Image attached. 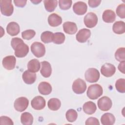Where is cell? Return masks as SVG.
I'll return each instance as SVG.
<instances>
[{
  "instance_id": "obj_1",
  "label": "cell",
  "mask_w": 125,
  "mask_h": 125,
  "mask_svg": "<svg viewBox=\"0 0 125 125\" xmlns=\"http://www.w3.org/2000/svg\"><path fill=\"white\" fill-rule=\"evenodd\" d=\"M11 45L15 50V55L17 57H25L29 52L28 46L24 43L22 40L19 38H14L11 41Z\"/></svg>"
},
{
  "instance_id": "obj_2",
  "label": "cell",
  "mask_w": 125,
  "mask_h": 125,
  "mask_svg": "<svg viewBox=\"0 0 125 125\" xmlns=\"http://www.w3.org/2000/svg\"><path fill=\"white\" fill-rule=\"evenodd\" d=\"M103 93L102 87L99 84L90 85L87 90V96L90 99L96 100L100 97Z\"/></svg>"
},
{
  "instance_id": "obj_3",
  "label": "cell",
  "mask_w": 125,
  "mask_h": 125,
  "mask_svg": "<svg viewBox=\"0 0 125 125\" xmlns=\"http://www.w3.org/2000/svg\"><path fill=\"white\" fill-rule=\"evenodd\" d=\"M0 11L2 15L5 16H10L13 13L14 7L11 0H0Z\"/></svg>"
},
{
  "instance_id": "obj_4",
  "label": "cell",
  "mask_w": 125,
  "mask_h": 125,
  "mask_svg": "<svg viewBox=\"0 0 125 125\" xmlns=\"http://www.w3.org/2000/svg\"><path fill=\"white\" fill-rule=\"evenodd\" d=\"M31 51L35 56L41 58L43 57L45 53V47L41 42H36L31 44Z\"/></svg>"
},
{
  "instance_id": "obj_5",
  "label": "cell",
  "mask_w": 125,
  "mask_h": 125,
  "mask_svg": "<svg viewBox=\"0 0 125 125\" xmlns=\"http://www.w3.org/2000/svg\"><path fill=\"white\" fill-rule=\"evenodd\" d=\"M100 73L95 68H88L85 72L84 77L86 81L89 83L97 82L100 78Z\"/></svg>"
},
{
  "instance_id": "obj_6",
  "label": "cell",
  "mask_w": 125,
  "mask_h": 125,
  "mask_svg": "<svg viewBox=\"0 0 125 125\" xmlns=\"http://www.w3.org/2000/svg\"><path fill=\"white\" fill-rule=\"evenodd\" d=\"M72 88L74 93L77 94H81L85 91L86 84L83 80L78 78L74 81Z\"/></svg>"
},
{
  "instance_id": "obj_7",
  "label": "cell",
  "mask_w": 125,
  "mask_h": 125,
  "mask_svg": "<svg viewBox=\"0 0 125 125\" xmlns=\"http://www.w3.org/2000/svg\"><path fill=\"white\" fill-rule=\"evenodd\" d=\"M29 101L24 97H21L17 98L14 102V106L15 109L19 112H22L25 110L28 106Z\"/></svg>"
},
{
  "instance_id": "obj_8",
  "label": "cell",
  "mask_w": 125,
  "mask_h": 125,
  "mask_svg": "<svg viewBox=\"0 0 125 125\" xmlns=\"http://www.w3.org/2000/svg\"><path fill=\"white\" fill-rule=\"evenodd\" d=\"M98 20V17L95 13L89 12L84 16L83 21L85 25L87 27L93 28L97 24Z\"/></svg>"
},
{
  "instance_id": "obj_9",
  "label": "cell",
  "mask_w": 125,
  "mask_h": 125,
  "mask_svg": "<svg viewBox=\"0 0 125 125\" xmlns=\"http://www.w3.org/2000/svg\"><path fill=\"white\" fill-rule=\"evenodd\" d=\"M97 104L100 109L105 111L111 108L112 103L111 100L109 97L107 96H103L98 100Z\"/></svg>"
},
{
  "instance_id": "obj_10",
  "label": "cell",
  "mask_w": 125,
  "mask_h": 125,
  "mask_svg": "<svg viewBox=\"0 0 125 125\" xmlns=\"http://www.w3.org/2000/svg\"><path fill=\"white\" fill-rule=\"evenodd\" d=\"M116 71L115 66L111 63H105L103 64L101 68L102 74L106 77H110L112 76Z\"/></svg>"
},
{
  "instance_id": "obj_11",
  "label": "cell",
  "mask_w": 125,
  "mask_h": 125,
  "mask_svg": "<svg viewBox=\"0 0 125 125\" xmlns=\"http://www.w3.org/2000/svg\"><path fill=\"white\" fill-rule=\"evenodd\" d=\"M45 99L41 96H37L34 97L31 102L32 107L35 110L42 109L45 106Z\"/></svg>"
},
{
  "instance_id": "obj_12",
  "label": "cell",
  "mask_w": 125,
  "mask_h": 125,
  "mask_svg": "<svg viewBox=\"0 0 125 125\" xmlns=\"http://www.w3.org/2000/svg\"><path fill=\"white\" fill-rule=\"evenodd\" d=\"M91 36V31L90 30L86 28L80 29L76 36V40L78 42L83 43L86 42Z\"/></svg>"
},
{
  "instance_id": "obj_13",
  "label": "cell",
  "mask_w": 125,
  "mask_h": 125,
  "mask_svg": "<svg viewBox=\"0 0 125 125\" xmlns=\"http://www.w3.org/2000/svg\"><path fill=\"white\" fill-rule=\"evenodd\" d=\"M16 59L14 56H8L4 57L2 62L3 66L5 69L10 70L13 69L16 65Z\"/></svg>"
},
{
  "instance_id": "obj_14",
  "label": "cell",
  "mask_w": 125,
  "mask_h": 125,
  "mask_svg": "<svg viewBox=\"0 0 125 125\" xmlns=\"http://www.w3.org/2000/svg\"><path fill=\"white\" fill-rule=\"evenodd\" d=\"M87 6L86 4L81 1L75 3L73 6V10L75 13L78 15H84L87 11Z\"/></svg>"
},
{
  "instance_id": "obj_15",
  "label": "cell",
  "mask_w": 125,
  "mask_h": 125,
  "mask_svg": "<svg viewBox=\"0 0 125 125\" xmlns=\"http://www.w3.org/2000/svg\"><path fill=\"white\" fill-rule=\"evenodd\" d=\"M6 31L10 36L17 35L20 31V27L18 23L15 21L9 22L6 27Z\"/></svg>"
},
{
  "instance_id": "obj_16",
  "label": "cell",
  "mask_w": 125,
  "mask_h": 125,
  "mask_svg": "<svg viewBox=\"0 0 125 125\" xmlns=\"http://www.w3.org/2000/svg\"><path fill=\"white\" fill-rule=\"evenodd\" d=\"M36 73L31 72L29 70L25 71L22 75L23 82L28 84H31L34 83L36 80Z\"/></svg>"
},
{
  "instance_id": "obj_17",
  "label": "cell",
  "mask_w": 125,
  "mask_h": 125,
  "mask_svg": "<svg viewBox=\"0 0 125 125\" xmlns=\"http://www.w3.org/2000/svg\"><path fill=\"white\" fill-rule=\"evenodd\" d=\"M41 74L45 78L49 77L52 73V68L50 63L47 61H43L41 62Z\"/></svg>"
},
{
  "instance_id": "obj_18",
  "label": "cell",
  "mask_w": 125,
  "mask_h": 125,
  "mask_svg": "<svg viewBox=\"0 0 125 125\" xmlns=\"http://www.w3.org/2000/svg\"><path fill=\"white\" fill-rule=\"evenodd\" d=\"M63 29L65 33L72 35L77 31V26L75 22L71 21H66L63 24Z\"/></svg>"
},
{
  "instance_id": "obj_19",
  "label": "cell",
  "mask_w": 125,
  "mask_h": 125,
  "mask_svg": "<svg viewBox=\"0 0 125 125\" xmlns=\"http://www.w3.org/2000/svg\"><path fill=\"white\" fill-rule=\"evenodd\" d=\"M52 86L51 84L46 82H41L38 85V90L40 94L47 95L52 92Z\"/></svg>"
},
{
  "instance_id": "obj_20",
  "label": "cell",
  "mask_w": 125,
  "mask_h": 125,
  "mask_svg": "<svg viewBox=\"0 0 125 125\" xmlns=\"http://www.w3.org/2000/svg\"><path fill=\"white\" fill-rule=\"evenodd\" d=\"M62 22V18L56 13H52L48 17V23L49 25L52 27H56Z\"/></svg>"
},
{
  "instance_id": "obj_21",
  "label": "cell",
  "mask_w": 125,
  "mask_h": 125,
  "mask_svg": "<svg viewBox=\"0 0 125 125\" xmlns=\"http://www.w3.org/2000/svg\"><path fill=\"white\" fill-rule=\"evenodd\" d=\"M101 122L103 125H112L115 122V118L112 114L105 113L102 116Z\"/></svg>"
},
{
  "instance_id": "obj_22",
  "label": "cell",
  "mask_w": 125,
  "mask_h": 125,
  "mask_svg": "<svg viewBox=\"0 0 125 125\" xmlns=\"http://www.w3.org/2000/svg\"><path fill=\"white\" fill-rule=\"evenodd\" d=\"M102 18L104 22L106 23H112L116 19V14L112 10L107 9L103 12Z\"/></svg>"
},
{
  "instance_id": "obj_23",
  "label": "cell",
  "mask_w": 125,
  "mask_h": 125,
  "mask_svg": "<svg viewBox=\"0 0 125 125\" xmlns=\"http://www.w3.org/2000/svg\"><path fill=\"white\" fill-rule=\"evenodd\" d=\"M83 109L86 114L90 115L93 114L96 111L97 107L94 103L91 101H88L83 104Z\"/></svg>"
},
{
  "instance_id": "obj_24",
  "label": "cell",
  "mask_w": 125,
  "mask_h": 125,
  "mask_svg": "<svg viewBox=\"0 0 125 125\" xmlns=\"http://www.w3.org/2000/svg\"><path fill=\"white\" fill-rule=\"evenodd\" d=\"M113 31L117 34H122L125 32V23L123 21H116L112 26Z\"/></svg>"
},
{
  "instance_id": "obj_25",
  "label": "cell",
  "mask_w": 125,
  "mask_h": 125,
  "mask_svg": "<svg viewBox=\"0 0 125 125\" xmlns=\"http://www.w3.org/2000/svg\"><path fill=\"white\" fill-rule=\"evenodd\" d=\"M40 63L37 59H32L27 64L28 70L33 73L38 72L40 69Z\"/></svg>"
},
{
  "instance_id": "obj_26",
  "label": "cell",
  "mask_w": 125,
  "mask_h": 125,
  "mask_svg": "<svg viewBox=\"0 0 125 125\" xmlns=\"http://www.w3.org/2000/svg\"><path fill=\"white\" fill-rule=\"evenodd\" d=\"M21 121L23 125H31L33 122V116L29 112H23L21 115Z\"/></svg>"
},
{
  "instance_id": "obj_27",
  "label": "cell",
  "mask_w": 125,
  "mask_h": 125,
  "mask_svg": "<svg viewBox=\"0 0 125 125\" xmlns=\"http://www.w3.org/2000/svg\"><path fill=\"white\" fill-rule=\"evenodd\" d=\"M47 105L50 110L56 111L60 108L61 102L60 100L57 98H52L48 101Z\"/></svg>"
},
{
  "instance_id": "obj_28",
  "label": "cell",
  "mask_w": 125,
  "mask_h": 125,
  "mask_svg": "<svg viewBox=\"0 0 125 125\" xmlns=\"http://www.w3.org/2000/svg\"><path fill=\"white\" fill-rule=\"evenodd\" d=\"M43 3L46 10L49 12H51L56 8L58 1L56 0H44Z\"/></svg>"
},
{
  "instance_id": "obj_29",
  "label": "cell",
  "mask_w": 125,
  "mask_h": 125,
  "mask_svg": "<svg viewBox=\"0 0 125 125\" xmlns=\"http://www.w3.org/2000/svg\"><path fill=\"white\" fill-rule=\"evenodd\" d=\"M53 32L49 31H46L42 32L41 36V41L45 43H48L53 42Z\"/></svg>"
},
{
  "instance_id": "obj_30",
  "label": "cell",
  "mask_w": 125,
  "mask_h": 125,
  "mask_svg": "<svg viewBox=\"0 0 125 125\" xmlns=\"http://www.w3.org/2000/svg\"><path fill=\"white\" fill-rule=\"evenodd\" d=\"M65 35L62 32H56L53 34V42L57 44H61L65 41Z\"/></svg>"
},
{
  "instance_id": "obj_31",
  "label": "cell",
  "mask_w": 125,
  "mask_h": 125,
  "mask_svg": "<svg viewBox=\"0 0 125 125\" xmlns=\"http://www.w3.org/2000/svg\"><path fill=\"white\" fill-rule=\"evenodd\" d=\"M65 117L66 120L68 122L72 123L77 120L78 114L75 110L73 109H70L66 111L65 114Z\"/></svg>"
},
{
  "instance_id": "obj_32",
  "label": "cell",
  "mask_w": 125,
  "mask_h": 125,
  "mask_svg": "<svg viewBox=\"0 0 125 125\" xmlns=\"http://www.w3.org/2000/svg\"><path fill=\"white\" fill-rule=\"evenodd\" d=\"M115 58L119 62L124 61L125 60V48L124 47L118 48L115 53Z\"/></svg>"
},
{
  "instance_id": "obj_33",
  "label": "cell",
  "mask_w": 125,
  "mask_h": 125,
  "mask_svg": "<svg viewBox=\"0 0 125 125\" xmlns=\"http://www.w3.org/2000/svg\"><path fill=\"white\" fill-rule=\"evenodd\" d=\"M125 80L124 79H119L117 80L115 83V87L117 90L122 93L125 92Z\"/></svg>"
},
{
  "instance_id": "obj_34",
  "label": "cell",
  "mask_w": 125,
  "mask_h": 125,
  "mask_svg": "<svg viewBox=\"0 0 125 125\" xmlns=\"http://www.w3.org/2000/svg\"><path fill=\"white\" fill-rule=\"evenodd\" d=\"M36 34V32L34 30L28 29L23 31L21 33V37L24 40H29L32 39Z\"/></svg>"
},
{
  "instance_id": "obj_35",
  "label": "cell",
  "mask_w": 125,
  "mask_h": 125,
  "mask_svg": "<svg viewBox=\"0 0 125 125\" xmlns=\"http://www.w3.org/2000/svg\"><path fill=\"white\" fill-rule=\"evenodd\" d=\"M59 7L62 10H68L72 5V1L71 0H60L59 1Z\"/></svg>"
},
{
  "instance_id": "obj_36",
  "label": "cell",
  "mask_w": 125,
  "mask_h": 125,
  "mask_svg": "<svg viewBox=\"0 0 125 125\" xmlns=\"http://www.w3.org/2000/svg\"><path fill=\"white\" fill-rule=\"evenodd\" d=\"M116 14L120 18L124 19L125 18V4H121L118 6L116 10Z\"/></svg>"
},
{
  "instance_id": "obj_37",
  "label": "cell",
  "mask_w": 125,
  "mask_h": 125,
  "mask_svg": "<svg viewBox=\"0 0 125 125\" xmlns=\"http://www.w3.org/2000/svg\"><path fill=\"white\" fill-rule=\"evenodd\" d=\"M0 124L2 125H13L14 123L12 120L8 117L5 116H2L0 118Z\"/></svg>"
},
{
  "instance_id": "obj_38",
  "label": "cell",
  "mask_w": 125,
  "mask_h": 125,
  "mask_svg": "<svg viewBox=\"0 0 125 125\" xmlns=\"http://www.w3.org/2000/svg\"><path fill=\"white\" fill-rule=\"evenodd\" d=\"M85 124L86 125H99L100 123L98 119L91 117L88 118L85 121Z\"/></svg>"
},
{
  "instance_id": "obj_39",
  "label": "cell",
  "mask_w": 125,
  "mask_h": 125,
  "mask_svg": "<svg viewBox=\"0 0 125 125\" xmlns=\"http://www.w3.org/2000/svg\"><path fill=\"white\" fill-rule=\"evenodd\" d=\"M101 2V0H89L88 1V5L92 8H95L100 5Z\"/></svg>"
},
{
  "instance_id": "obj_40",
  "label": "cell",
  "mask_w": 125,
  "mask_h": 125,
  "mask_svg": "<svg viewBox=\"0 0 125 125\" xmlns=\"http://www.w3.org/2000/svg\"><path fill=\"white\" fill-rule=\"evenodd\" d=\"M13 1L15 3V5L16 6L19 7H24L27 2V1L24 0H14Z\"/></svg>"
},
{
  "instance_id": "obj_41",
  "label": "cell",
  "mask_w": 125,
  "mask_h": 125,
  "mask_svg": "<svg viewBox=\"0 0 125 125\" xmlns=\"http://www.w3.org/2000/svg\"><path fill=\"white\" fill-rule=\"evenodd\" d=\"M125 61H122L118 65V69L120 72L125 74Z\"/></svg>"
},
{
  "instance_id": "obj_42",
  "label": "cell",
  "mask_w": 125,
  "mask_h": 125,
  "mask_svg": "<svg viewBox=\"0 0 125 125\" xmlns=\"http://www.w3.org/2000/svg\"><path fill=\"white\" fill-rule=\"evenodd\" d=\"M30 1L35 4H37L41 2L42 1V0H30Z\"/></svg>"
}]
</instances>
